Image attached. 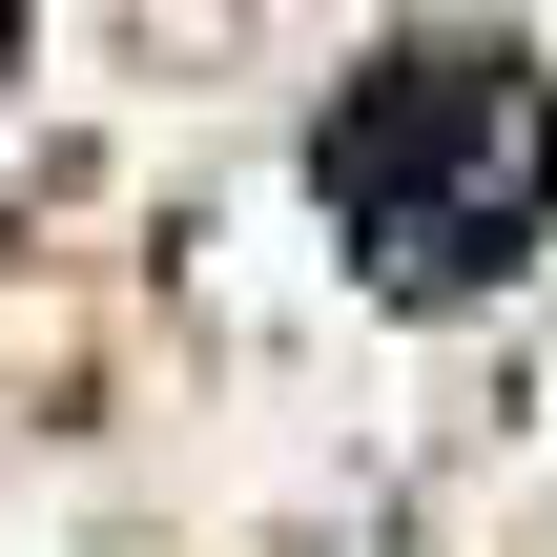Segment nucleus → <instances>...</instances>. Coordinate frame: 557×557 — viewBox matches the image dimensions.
<instances>
[{
    "label": "nucleus",
    "mask_w": 557,
    "mask_h": 557,
    "mask_svg": "<svg viewBox=\"0 0 557 557\" xmlns=\"http://www.w3.org/2000/svg\"><path fill=\"white\" fill-rule=\"evenodd\" d=\"M310 186H331V227H351L372 289L455 310V289H496V269L537 248V207H557V103L517 83V62H475V41H413V62H372V83L331 103Z\"/></svg>",
    "instance_id": "obj_1"
},
{
    "label": "nucleus",
    "mask_w": 557,
    "mask_h": 557,
    "mask_svg": "<svg viewBox=\"0 0 557 557\" xmlns=\"http://www.w3.org/2000/svg\"><path fill=\"white\" fill-rule=\"evenodd\" d=\"M0 41H21V0H0Z\"/></svg>",
    "instance_id": "obj_2"
}]
</instances>
